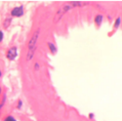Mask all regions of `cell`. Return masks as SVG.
<instances>
[{
    "label": "cell",
    "instance_id": "6da1fadb",
    "mask_svg": "<svg viewBox=\"0 0 122 121\" xmlns=\"http://www.w3.org/2000/svg\"><path fill=\"white\" fill-rule=\"evenodd\" d=\"M38 36H39V30H37L36 32H34L33 36L30 39V41L28 43V50L29 52L27 54V60H30L33 56V53H34V49H35V45H36V42H37V39H38Z\"/></svg>",
    "mask_w": 122,
    "mask_h": 121
},
{
    "label": "cell",
    "instance_id": "7a4b0ae2",
    "mask_svg": "<svg viewBox=\"0 0 122 121\" xmlns=\"http://www.w3.org/2000/svg\"><path fill=\"white\" fill-rule=\"evenodd\" d=\"M7 57L9 60H15V58L17 57V49L15 47L10 49L7 53Z\"/></svg>",
    "mask_w": 122,
    "mask_h": 121
},
{
    "label": "cell",
    "instance_id": "3957f363",
    "mask_svg": "<svg viewBox=\"0 0 122 121\" xmlns=\"http://www.w3.org/2000/svg\"><path fill=\"white\" fill-rule=\"evenodd\" d=\"M23 8L22 7H17L15 9L12 10V16H15V17H20L23 15Z\"/></svg>",
    "mask_w": 122,
    "mask_h": 121
},
{
    "label": "cell",
    "instance_id": "277c9868",
    "mask_svg": "<svg viewBox=\"0 0 122 121\" xmlns=\"http://www.w3.org/2000/svg\"><path fill=\"white\" fill-rule=\"evenodd\" d=\"M101 22H102V16H97L96 17V23L99 25H101Z\"/></svg>",
    "mask_w": 122,
    "mask_h": 121
},
{
    "label": "cell",
    "instance_id": "5b68a950",
    "mask_svg": "<svg viewBox=\"0 0 122 121\" xmlns=\"http://www.w3.org/2000/svg\"><path fill=\"white\" fill-rule=\"evenodd\" d=\"M48 45H49V47H50V50H52V52H53V53H56V49H55L54 45H53V44H51V43H49Z\"/></svg>",
    "mask_w": 122,
    "mask_h": 121
},
{
    "label": "cell",
    "instance_id": "8992f818",
    "mask_svg": "<svg viewBox=\"0 0 122 121\" xmlns=\"http://www.w3.org/2000/svg\"><path fill=\"white\" fill-rule=\"evenodd\" d=\"M6 121H16L13 117H11V116H9V117H7L6 118Z\"/></svg>",
    "mask_w": 122,
    "mask_h": 121
},
{
    "label": "cell",
    "instance_id": "52a82bcc",
    "mask_svg": "<svg viewBox=\"0 0 122 121\" xmlns=\"http://www.w3.org/2000/svg\"><path fill=\"white\" fill-rule=\"evenodd\" d=\"M119 23H120V18H118V19H117L116 24H115V27H118V25H119Z\"/></svg>",
    "mask_w": 122,
    "mask_h": 121
},
{
    "label": "cell",
    "instance_id": "ba28073f",
    "mask_svg": "<svg viewBox=\"0 0 122 121\" xmlns=\"http://www.w3.org/2000/svg\"><path fill=\"white\" fill-rule=\"evenodd\" d=\"M2 38H3V33H2V31H0V41L2 40Z\"/></svg>",
    "mask_w": 122,
    "mask_h": 121
},
{
    "label": "cell",
    "instance_id": "9c48e42d",
    "mask_svg": "<svg viewBox=\"0 0 122 121\" xmlns=\"http://www.w3.org/2000/svg\"><path fill=\"white\" fill-rule=\"evenodd\" d=\"M0 75H1V72H0Z\"/></svg>",
    "mask_w": 122,
    "mask_h": 121
}]
</instances>
